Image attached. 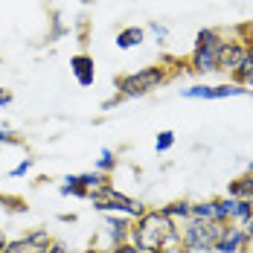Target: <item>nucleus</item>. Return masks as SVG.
Returning a JSON list of instances; mask_svg holds the SVG:
<instances>
[{
	"mask_svg": "<svg viewBox=\"0 0 253 253\" xmlns=\"http://www.w3.org/2000/svg\"><path fill=\"white\" fill-rule=\"evenodd\" d=\"M128 242L146 253H180V227L163 210H146L134 218Z\"/></svg>",
	"mask_w": 253,
	"mask_h": 253,
	"instance_id": "nucleus-1",
	"label": "nucleus"
},
{
	"mask_svg": "<svg viewBox=\"0 0 253 253\" xmlns=\"http://www.w3.org/2000/svg\"><path fill=\"white\" fill-rule=\"evenodd\" d=\"M224 224L218 221H204V218H189L180 224V251L183 253H212L215 242L221 239Z\"/></svg>",
	"mask_w": 253,
	"mask_h": 253,
	"instance_id": "nucleus-2",
	"label": "nucleus"
},
{
	"mask_svg": "<svg viewBox=\"0 0 253 253\" xmlns=\"http://www.w3.org/2000/svg\"><path fill=\"white\" fill-rule=\"evenodd\" d=\"M169 79V70L163 64H152V67H143L137 73H126V76L117 79V96L120 99H140V96H149L152 90H157L163 82Z\"/></svg>",
	"mask_w": 253,
	"mask_h": 253,
	"instance_id": "nucleus-3",
	"label": "nucleus"
},
{
	"mask_svg": "<svg viewBox=\"0 0 253 253\" xmlns=\"http://www.w3.org/2000/svg\"><path fill=\"white\" fill-rule=\"evenodd\" d=\"M87 201L93 204V210H99L102 215H105V212H117V215H128V218H140V215L146 212L143 204L134 201V198H128V195H123L114 183H105L99 189H93V192L87 195Z\"/></svg>",
	"mask_w": 253,
	"mask_h": 253,
	"instance_id": "nucleus-4",
	"label": "nucleus"
},
{
	"mask_svg": "<svg viewBox=\"0 0 253 253\" xmlns=\"http://www.w3.org/2000/svg\"><path fill=\"white\" fill-rule=\"evenodd\" d=\"M221 44L224 38L215 32V29H201L198 38H195V50H192V58H189V70L192 73H215L218 70V52H221Z\"/></svg>",
	"mask_w": 253,
	"mask_h": 253,
	"instance_id": "nucleus-5",
	"label": "nucleus"
},
{
	"mask_svg": "<svg viewBox=\"0 0 253 253\" xmlns=\"http://www.w3.org/2000/svg\"><path fill=\"white\" fill-rule=\"evenodd\" d=\"M253 218V201H245V198H215V221L218 224H239L245 227Z\"/></svg>",
	"mask_w": 253,
	"mask_h": 253,
	"instance_id": "nucleus-6",
	"label": "nucleus"
},
{
	"mask_svg": "<svg viewBox=\"0 0 253 253\" xmlns=\"http://www.w3.org/2000/svg\"><path fill=\"white\" fill-rule=\"evenodd\" d=\"M183 99H236V96H251V90H245L242 84L230 82V84H192V87H183L180 90Z\"/></svg>",
	"mask_w": 253,
	"mask_h": 253,
	"instance_id": "nucleus-7",
	"label": "nucleus"
},
{
	"mask_svg": "<svg viewBox=\"0 0 253 253\" xmlns=\"http://www.w3.org/2000/svg\"><path fill=\"white\" fill-rule=\"evenodd\" d=\"M50 245H52L50 233L41 230V227H35V230H29V233H24L21 239H9L6 253H41V251H47Z\"/></svg>",
	"mask_w": 253,
	"mask_h": 253,
	"instance_id": "nucleus-8",
	"label": "nucleus"
},
{
	"mask_svg": "<svg viewBox=\"0 0 253 253\" xmlns=\"http://www.w3.org/2000/svg\"><path fill=\"white\" fill-rule=\"evenodd\" d=\"M248 248H251V239H248L245 227H239V224H224L221 239L215 242V253H245Z\"/></svg>",
	"mask_w": 253,
	"mask_h": 253,
	"instance_id": "nucleus-9",
	"label": "nucleus"
},
{
	"mask_svg": "<svg viewBox=\"0 0 253 253\" xmlns=\"http://www.w3.org/2000/svg\"><path fill=\"white\" fill-rule=\"evenodd\" d=\"M102 224H105V236H108L111 248H117V245H123V242L131 239V224H134V218L117 215V212H105V215H102Z\"/></svg>",
	"mask_w": 253,
	"mask_h": 253,
	"instance_id": "nucleus-10",
	"label": "nucleus"
},
{
	"mask_svg": "<svg viewBox=\"0 0 253 253\" xmlns=\"http://www.w3.org/2000/svg\"><path fill=\"white\" fill-rule=\"evenodd\" d=\"M248 55V44L245 41H224L221 52H218V70L221 73H233Z\"/></svg>",
	"mask_w": 253,
	"mask_h": 253,
	"instance_id": "nucleus-11",
	"label": "nucleus"
},
{
	"mask_svg": "<svg viewBox=\"0 0 253 253\" xmlns=\"http://www.w3.org/2000/svg\"><path fill=\"white\" fill-rule=\"evenodd\" d=\"M70 73L76 76V82L82 87H90L93 82H96V64H93V55H87V52H79L70 58Z\"/></svg>",
	"mask_w": 253,
	"mask_h": 253,
	"instance_id": "nucleus-12",
	"label": "nucleus"
},
{
	"mask_svg": "<svg viewBox=\"0 0 253 253\" xmlns=\"http://www.w3.org/2000/svg\"><path fill=\"white\" fill-rule=\"evenodd\" d=\"M230 198H245V201H253V172H245V175L233 177L227 186Z\"/></svg>",
	"mask_w": 253,
	"mask_h": 253,
	"instance_id": "nucleus-13",
	"label": "nucleus"
},
{
	"mask_svg": "<svg viewBox=\"0 0 253 253\" xmlns=\"http://www.w3.org/2000/svg\"><path fill=\"white\" fill-rule=\"evenodd\" d=\"M143 41H146V29H143V26H126V29L117 32V47H120V50H134V47H140Z\"/></svg>",
	"mask_w": 253,
	"mask_h": 253,
	"instance_id": "nucleus-14",
	"label": "nucleus"
},
{
	"mask_svg": "<svg viewBox=\"0 0 253 253\" xmlns=\"http://www.w3.org/2000/svg\"><path fill=\"white\" fill-rule=\"evenodd\" d=\"M163 212H166L177 227H180L183 221H189V218H192V201H172V204H166V207H163Z\"/></svg>",
	"mask_w": 253,
	"mask_h": 253,
	"instance_id": "nucleus-15",
	"label": "nucleus"
},
{
	"mask_svg": "<svg viewBox=\"0 0 253 253\" xmlns=\"http://www.w3.org/2000/svg\"><path fill=\"white\" fill-rule=\"evenodd\" d=\"M233 76V82L236 84H242V87H248V84H253V47H248V55H245V61L230 73Z\"/></svg>",
	"mask_w": 253,
	"mask_h": 253,
	"instance_id": "nucleus-16",
	"label": "nucleus"
},
{
	"mask_svg": "<svg viewBox=\"0 0 253 253\" xmlns=\"http://www.w3.org/2000/svg\"><path fill=\"white\" fill-rule=\"evenodd\" d=\"M58 192H61V195H73V198H87V189L82 186L79 175H67L64 177L61 186H58Z\"/></svg>",
	"mask_w": 253,
	"mask_h": 253,
	"instance_id": "nucleus-17",
	"label": "nucleus"
},
{
	"mask_svg": "<svg viewBox=\"0 0 253 253\" xmlns=\"http://www.w3.org/2000/svg\"><path fill=\"white\" fill-rule=\"evenodd\" d=\"M93 169L102 172V175H111L114 169H117V152H111V149H102L99 152V160L93 163Z\"/></svg>",
	"mask_w": 253,
	"mask_h": 253,
	"instance_id": "nucleus-18",
	"label": "nucleus"
},
{
	"mask_svg": "<svg viewBox=\"0 0 253 253\" xmlns=\"http://www.w3.org/2000/svg\"><path fill=\"white\" fill-rule=\"evenodd\" d=\"M192 218H204V221H215V198L210 201L192 204Z\"/></svg>",
	"mask_w": 253,
	"mask_h": 253,
	"instance_id": "nucleus-19",
	"label": "nucleus"
},
{
	"mask_svg": "<svg viewBox=\"0 0 253 253\" xmlns=\"http://www.w3.org/2000/svg\"><path fill=\"white\" fill-rule=\"evenodd\" d=\"M172 146H175V131H172V128L160 131V134H157V140H154V152L163 154V152H169Z\"/></svg>",
	"mask_w": 253,
	"mask_h": 253,
	"instance_id": "nucleus-20",
	"label": "nucleus"
},
{
	"mask_svg": "<svg viewBox=\"0 0 253 253\" xmlns=\"http://www.w3.org/2000/svg\"><path fill=\"white\" fill-rule=\"evenodd\" d=\"M0 207H6L9 212H26L29 210L21 195H0Z\"/></svg>",
	"mask_w": 253,
	"mask_h": 253,
	"instance_id": "nucleus-21",
	"label": "nucleus"
},
{
	"mask_svg": "<svg viewBox=\"0 0 253 253\" xmlns=\"http://www.w3.org/2000/svg\"><path fill=\"white\" fill-rule=\"evenodd\" d=\"M0 146H26V140L12 128H0Z\"/></svg>",
	"mask_w": 253,
	"mask_h": 253,
	"instance_id": "nucleus-22",
	"label": "nucleus"
},
{
	"mask_svg": "<svg viewBox=\"0 0 253 253\" xmlns=\"http://www.w3.org/2000/svg\"><path fill=\"white\" fill-rule=\"evenodd\" d=\"M32 166H35V160L32 157H26V160H21L18 166H12V172H9V177H24L32 172Z\"/></svg>",
	"mask_w": 253,
	"mask_h": 253,
	"instance_id": "nucleus-23",
	"label": "nucleus"
},
{
	"mask_svg": "<svg viewBox=\"0 0 253 253\" xmlns=\"http://www.w3.org/2000/svg\"><path fill=\"white\" fill-rule=\"evenodd\" d=\"M149 29H152V35L157 38V44H163V41L169 38V29H166L163 24H157V21H152V24H149Z\"/></svg>",
	"mask_w": 253,
	"mask_h": 253,
	"instance_id": "nucleus-24",
	"label": "nucleus"
},
{
	"mask_svg": "<svg viewBox=\"0 0 253 253\" xmlns=\"http://www.w3.org/2000/svg\"><path fill=\"white\" fill-rule=\"evenodd\" d=\"M41 253H70V248H67V242H61V239H52V245L47 248V251Z\"/></svg>",
	"mask_w": 253,
	"mask_h": 253,
	"instance_id": "nucleus-25",
	"label": "nucleus"
},
{
	"mask_svg": "<svg viewBox=\"0 0 253 253\" xmlns=\"http://www.w3.org/2000/svg\"><path fill=\"white\" fill-rule=\"evenodd\" d=\"M15 102V96H12V90H6V87H0V108H9Z\"/></svg>",
	"mask_w": 253,
	"mask_h": 253,
	"instance_id": "nucleus-26",
	"label": "nucleus"
},
{
	"mask_svg": "<svg viewBox=\"0 0 253 253\" xmlns=\"http://www.w3.org/2000/svg\"><path fill=\"white\" fill-rule=\"evenodd\" d=\"M64 32H67V26L61 24V18H58V15H55V24H52V38H61V35H64Z\"/></svg>",
	"mask_w": 253,
	"mask_h": 253,
	"instance_id": "nucleus-27",
	"label": "nucleus"
},
{
	"mask_svg": "<svg viewBox=\"0 0 253 253\" xmlns=\"http://www.w3.org/2000/svg\"><path fill=\"white\" fill-rule=\"evenodd\" d=\"M6 248H9V239H6V233L0 230V253H6Z\"/></svg>",
	"mask_w": 253,
	"mask_h": 253,
	"instance_id": "nucleus-28",
	"label": "nucleus"
},
{
	"mask_svg": "<svg viewBox=\"0 0 253 253\" xmlns=\"http://www.w3.org/2000/svg\"><path fill=\"white\" fill-rule=\"evenodd\" d=\"M245 233H248V239H251V245H253V218L245 224Z\"/></svg>",
	"mask_w": 253,
	"mask_h": 253,
	"instance_id": "nucleus-29",
	"label": "nucleus"
},
{
	"mask_svg": "<svg viewBox=\"0 0 253 253\" xmlns=\"http://www.w3.org/2000/svg\"><path fill=\"white\" fill-rule=\"evenodd\" d=\"M87 253H114V248H105V251H87Z\"/></svg>",
	"mask_w": 253,
	"mask_h": 253,
	"instance_id": "nucleus-30",
	"label": "nucleus"
},
{
	"mask_svg": "<svg viewBox=\"0 0 253 253\" xmlns=\"http://www.w3.org/2000/svg\"><path fill=\"white\" fill-rule=\"evenodd\" d=\"M248 172H253V160H251V166H248Z\"/></svg>",
	"mask_w": 253,
	"mask_h": 253,
	"instance_id": "nucleus-31",
	"label": "nucleus"
}]
</instances>
